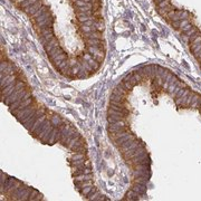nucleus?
<instances>
[{
	"label": "nucleus",
	"mask_w": 201,
	"mask_h": 201,
	"mask_svg": "<svg viewBox=\"0 0 201 201\" xmlns=\"http://www.w3.org/2000/svg\"><path fill=\"white\" fill-rule=\"evenodd\" d=\"M200 103H201V96L199 95V94L194 93V95L192 97V102H191V104H190V107H191V109H199Z\"/></svg>",
	"instance_id": "obj_15"
},
{
	"label": "nucleus",
	"mask_w": 201,
	"mask_h": 201,
	"mask_svg": "<svg viewBox=\"0 0 201 201\" xmlns=\"http://www.w3.org/2000/svg\"><path fill=\"white\" fill-rule=\"evenodd\" d=\"M177 86L180 87V88H188L187 85H186L183 82H181V81H178V82H177Z\"/></svg>",
	"instance_id": "obj_35"
},
{
	"label": "nucleus",
	"mask_w": 201,
	"mask_h": 201,
	"mask_svg": "<svg viewBox=\"0 0 201 201\" xmlns=\"http://www.w3.org/2000/svg\"><path fill=\"white\" fill-rule=\"evenodd\" d=\"M184 91H186L184 88H180V89H179V91H178V93H177V95H175V98H178V97H181V96L183 95V93H184Z\"/></svg>",
	"instance_id": "obj_36"
},
{
	"label": "nucleus",
	"mask_w": 201,
	"mask_h": 201,
	"mask_svg": "<svg viewBox=\"0 0 201 201\" xmlns=\"http://www.w3.org/2000/svg\"><path fill=\"white\" fill-rule=\"evenodd\" d=\"M171 4V0H163V1H161L160 4H158V8H164L167 6H169Z\"/></svg>",
	"instance_id": "obj_30"
},
{
	"label": "nucleus",
	"mask_w": 201,
	"mask_h": 201,
	"mask_svg": "<svg viewBox=\"0 0 201 201\" xmlns=\"http://www.w3.org/2000/svg\"><path fill=\"white\" fill-rule=\"evenodd\" d=\"M49 120H50V122H51V124H53L55 128H57V126H59L60 124L64 123V121L62 120V117H60L59 115H57V114H54Z\"/></svg>",
	"instance_id": "obj_17"
},
{
	"label": "nucleus",
	"mask_w": 201,
	"mask_h": 201,
	"mask_svg": "<svg viewBox=\"0 0 201 201\" xmlns=\"http://www.w3.org/2000/svg\"><path fill=\"white\" fill-rule=\"evenodd\" d=\"M50 16H53V15H51V12H50V11H48V12H46L45 15H43V16H39V17H37L36 19H34V23H40V21H43V20H45V19L49 18Z\"/></svg>",
	"instance_id": "obj_23"
},
{
	"label": "nucleus",
	"mask_w": 201,
	"mask_h": 201,
	"mask_svg": "<svg viewBox=\"0 0 201 201\" xmlns=\"http://www.w3.org/2000/svg\"><path fill=\"white\" fill-rule=\"evenodd\" d=\"M87 63H88V64L91 65L92 67H93V68L95 69L96 72H97V70L100 69V63H97V60L94 59V58H91V59L88 60Z\"/></svg>",
	"instance_id": "obj_24"
},
{
	"label": "nucleus",
	"mask_w": 201,
	"mask_h": 201,
	"mask_svg": "<svg viewBox=\"0 0 201 201\" xmlns=\"http://www.w3.org/2000/svg\"><path fill=\"white\" fill-rule=\"evenodd\" d=\"M38 110L37 109L36 106L35 105H29V106H27V107H25L23 110H21L20 112H19L18 114L16 115V119L18 120H21V119H23V117H26L27 115H29V114H34V113H36V111Z\"/></svg>",
	"instance_id": "obj_2"
},
{
	"label": "nucleus",
	"mask_w": 201,
	"mask_h": 201,
	"mask_svg": "<svg viewBox=\"0 0 201 201\" xmlns=\"http://www.w3.org/2000/svg\"><path fill=\"white\" fill-rule=\"evenodd\" d=\"M49 11V7L48 6H46V5H44L43 7H41L40 9L38 10L37 12H35V14L32 15V16H30V19H36L37 17H39V16H43V15H45L46 12H48Z\"/></svg>",
	"instance_id": "obj_16"
},
{
	"label": "nucleus",
	"mask_w": 201,
	"mask_h": 201,
	"mask_svg": "<svg viewBox=\"0 0 201 201\" xmlns=\"http://www.w3.org/2000/svg\"><path fill=\"white\" fill-rule=\"evenodd\" d=\"M43 6H44V4H43V0H38L36 4H34V5L29 6V7H27V8H25L23 11L25 12V14H27L28 16L30 17V16H32V15L35 14V12H37L38 10L40 9Z\"/></svg>",
	"instance_id": "obj_3"
},
{
	"label": "nucleus",
	"mask_w": 201,
	"mask_h": 201,
	"mask_svg": "<svg viewBox=\"0 0 201 201\" xmlns=\"http://www.w3.org/2000/svg\"><path fill=\"white\" fill-rule=\"evenodd\" d=\"M23 1H25V0H16L15 5H16V7H17V6H19V5H20V4H23Z\"/></svg>",
	"instance_id": "obj_38"
},
{
	"label": "nucleus",
	"mask_w": 201,
	"mask_h": 201,
	"mask_svg": "<svg viewBox=\"0 0 201 201\" xmlns=\"http://www.w3.org/2000/svg\"><path fill=\"white\" fill-rule=\"evenodd\" d=\"M54 37H55V35H54V32H53V34H48V35H44V36L39 37V39H40V41L43 43V45H46V44L49 40H51Z\"/></svg>",
	"instance_id": "obj_20"
},
{
	"label": "nucleus",
	"mask_w": 201,
	"mask_h": 201,
	"mask_svg": "<svg viewBox=\"0 0 201 201\" xmlns=\"http://www.w3.org/2000/svg\"><path fill=\"white\" fill-rule=\"evenodd\" d=\"M199 32V29H198L196 26H193V27H192L190 30H188V32L184 34V37H186L187 39H189V38H190L192 35H194V34H196V32Z\"/></svg>",
	"instance_id": "obj_26"
},
{
	"label": "nucleus",
	"mask_w": 201,
	"mask_h": 201,
	"mask_svg": "<svg viewBox=\"0 0 201 201\" xmlns=\"http://www.w3.org/2000/svg\"><path fill=\"white\" fill-rule=\"evenodd\" d=\"M113 94H117V95H123V96H126L128 97V93H130V91H128V89H125L123 86V83H122V81L116 85V86L113 88V92H112Z\"/></svg>",
	"instance_id": "obj_5"
},
{
	"label": "nucleus",
	"mask_w": 201,
	"mask_h": 201,
	"mask_svg": "<svg viewBox=\"0 0 201 201\" xmlns=\"http://www.w3.org/2000/svg\"><path fill=\"white\" fill-rule=\"evenodd\" d=\"M124 131H130V128H128V126L126 125L125 121H117V122H115V123H112L107 125V132L109 133L124 132Z\"/></svg>",
	"instance_id": "obj_1"
},
{
	"label": "nucleus",
	"mask_w": 201,
	"mask_h": 201,
	"mask_svg": "<svg viewBox=\"0 0 201 201\" xmlns=\"http://www.w3.org/2000/svg\"><path fill=\"white\" fill-rule=\"evenodd\" d=\"M46 120H47V115H46V114L41 115L40 117H39V119L37 120L36 122L34 123V125H32V128L29 130V132H30V133H34V132H35V131H36V130H37V128H39V126H40L41 124H43V123H44V122H45Z\"/></svg>",
	"instance_id": "obj_11"
},
{
	"label": "nucleus",
	"mask_w": 201,
	"mask_h": 201,
	"mask_svg": "<svg viewBox=\"0 0 201 201\" xmlns=\"http://www.w3.org/2000/svg\"><path fill=\"white\" fill-rule=\"evenodd\" d=\"M133 178H140V177H144V178H150V170H133Z\"/></svg>",
	"instance_id": "obj_10"
},
{
	"label": "nucleus",
	"mask_w": 201,
	"mask_h": 201,
	"mask_svg": "<svg viewBox=\"0 0 201 201\" xmlns=\"http://www.w3.org/2000/svg\"><path fill=\"white\" fill-rule=\"evenodd\" d=\"M66 58H67V54H66V53L64 51V53H62L60 55L57 56L55 59L51 62V64H53V66H56V65H58L59 63H62V62H63V60H65Z\"/></svg>",
	"instance_id": "obj_18"
},
{
	"label": "nucleus",
	"mask_w": 201,
	"mask_h": 201,
	"mask_svg": "<svg viewBox=\"0 0 201 201\" xmlns=\"http://www.w3.org/2000/svg\"><path fill=\"white\" fill-rule=\"evenodd\" d=\"M67 65H69V59H68V58H66V59H65V60H63L62 63H59V64L56 65V66H54V67H55L56 70H58V72H60V70H62V69H63V68H65V67H66Z\"/></svg>",
	"instance_id": "obj_21"
},
{
	"label": "nucleus",
	"mask_w": 201,
	"mask_h": 201,
	"mask_svg": "<svg viewBox=\"0 0 201 201\" xmlns=\"http://www.w3.org/2000/svg\"><path fill=\"white\" fill-rule=\"evenodd\" d=\"M10 1H12V2H14V4H15V2H16V0H10Z\"/></svg>",
	"instance_id": "obj_40"
},
{
	"label": "nucleus",
	"mask_w": 201,
	"mask_h": 201,
	"mask_svg": "<svg viewBox=\"0 0 201 201\" xmlns=\"http://www.w3.org/2000/svg\"><path fill=\"white\" fill-rule=\"evenodd\" d=\"M180 21L181 20H178V21H171V26L174 28V29H177V30H179V28H180Z\"/></svg>",
	"instance_id": "obj_33"
},
{
	"label": "nucleus",
	"mask_w": 201,
	"mask_h": 201,
	"mask_svg": "<svg viewBox=\"0 0 201 201\" xmlns=\"http://www.w3.org/2000/svg\"><path fill=\"white\" fill-rule=\"evenodd\" d=\"M126 98H128L126 96L117 95V94H113V93H112L111 98H110V102H113V103H120V104L126 105V103H128V100H126Z\"/></svg>",
	"instance_id": "obj_7"
},
{
	"label": "nucleus",
	"mask_w": 201,
	"mask_h": 201,
	"mask_svg": "<svg viewBox=\"0 0 201 201\" xmlns=\"http://www.w3.org/2000/svg\"><path fill=\"white\" fill-rule=\"evenodd\" d=\"M194 57H196V59L199 62V63H201V50L199 51V53H197L196 55H194Z\"/></svg>",
	"instance_id": "obj_37"
},
{
	"label": "nucleus",
	"mask_w": 201,
	"mask_h": 201,
	"mask_svg": "<svg viewBox=\"0 0 201 201\" xmlns=\"http://www.w3.org/2000/svg\"><path fill=\"white\" fill-rule=\"evenodd\" d=\"M62 53H64V49H63V48H62V46L59 45V46H57V47H55V48L51 50L50 53H48L47 56H48V58H49L50 62H53V60L55 59L58 55H60Z\"/></svg>",
	"instance_id": "obj_8"
},
{
	"label": "nucleus",
	"mask_w": 201,
	"mask_h": 201,
	"mask_svg": "<svg viewBox=\"0 0 201 201\" xmlns=\"http://www.w3.org/2000/svg\"><path fill=\"white\" fill-rule=\"evenodd\" d=\"M92 18H93V17H89V16H77L76 20L78 21V23H85V21L91 20Z\"/></svg>",
	"instance_id": "obj_28"
},
{
	"label": "nucleus",
	"mask_w": 201,
	"mask_h": 201,
	"mask_svg": "<svg viewBox=\"0 0 201 201\" xmlns=\"http://www.w3.org/2000/svg\"><path fill=\"white\" fill-rule=\"evenodd\" d=\"M174 9H177V8H175L173 5L170 4L169 6H167L164 8H158V14L160 15V16H162V17H165L167 14H169L170 11H172V10H174Z\"/></svg>",
	"instance_id": "obj_13"
},
{
	"label": "nucleus",
	"mask_w": 201,
	"mask_h": 201,
	"mask_svg": "<svg viewBox=\"0 0 201 201\" xmlns=\"http://www.w3.org/2000/svg\"><path fill=\"white\" fill-rule=\"evenodd\" d=\"M92 189H93V186H87V187L83 188L82 190H79V192H81V194H82L84 198H86V197L91 193Z\"/></svg>",
	"instance_id": "obj_22"
},
{
	"label": "nucleus",
	"mask_w": 201,
	"mask_h": 201,
	"mask_svg": "<svg viewBox=\"0 0 201 201\" xmlns=\"http://www.w3.org/2000/svg\"><path fill=\"white\" fill-rule=\"evenodd\" d=\"M194 95V92H191L189 95H188L187 100H186V103H184V106H187V107H190V104H191L192 102V97Z\"/></svg>",
	"instance_id": "obj_29"
},
{
	"label": "nucleus",
	"mask_w": 201,
	"mask_h": 201,
	"mask_svg": "<svg viewBox=\"0 0 201 201\" xmlns=\"http://www.w3.org/2000/svg\"><path fill=\"white\" fill-rule=\"evenodd\" d=\"M50 125H51V122H50V120L47 119V120H46V121H45V122H44V123L41 124L40 126H39V128H37V130H36V131H35V132L32 133V135H34V137H36V139H37V137H38V136H39V135H40L41 133L45 132L46 130H47V128H49Z\"/></svg>",
	"instance_id": "obj_4"
},
{
	"label": "nucleus",
	"mask_w": 201,
	"mask_h": 201,
	"mask_svg": "<svg viewBox=\"0 0 201 201\" xmlns=\"http://www.w3.org/2000/svg\"><path fill=\"white\" fill-rule=\"evenodd\" d=\"M83 158H86V153H74L73 152V156H70V161L79 160V159H83Z\"/></svg>",
	"instance_id": "obj_27"
},
{
	"label": "nucleus",
	"mask_w": 201,
	"mask_h": 201,
	"mask_svg": "<svg viewBox=\"0 0 201 201\" xmlns=\"http://www.w3.org/2000/svg\"><path fill=\"white\" fill-rule=\"evenodd\" d=\"M199 43H201V35L200 36L196 37L193 40L190 41V45H194V44H199Z\"/></svg>",
	"instance_id": "obj_34"
},
{
	"label": "nucleus",
	"mask_w": 201,
	"mask_h": 201,
	"mask_svg": "<svg viewBox=\"0 0 201 201\" xmlns=\"http://www.w3.org/2000/svg\"><path fill=\"white\" fill-rule=\"evenodd\" d=\"M122 83H123L124 88H125V89H128V91H130V92L132 91V88H133V87H134L130 82H123V81H122Z\"/></svg>",
	"instance_id": "obj_31"
},
{
	"label": "nucleus",
	"mask_w": 201,
	"mask_h": 201,
	"mask_svg": "<svg viewBox=\"0 0 201 201\" xmlns=\"http://www.w3.org/2000/svg\"><path fill=\"white\" fill-rule=\"evenodd\" d=\"M130 139H136V136L133 134V133H131V132H128V134H125L124 136H122V137H120V139H117V140H115V141H113L114 142V145L115 146H117L119 147L123 142H125V141H128V140H130Z\"/></svg>",
	"instance_id": "obj_9"
},
{
	"label": "nucleus",
	"mask_w": 201,
	"mask_h": 201,
	"mask_svg": "<svg viewBox=\"0 0 201 201\" xmlns=\"http://www.w3.org/2000/svg\"><path fill=\"white\" fill-rule=\"evenodd\" d=\"M38 0H25L23 4H20L19 6H17V8L20 10H23L25 8H27V7H29V6L34 5V4H36Z\"/></svg>",
	"instance_id": "obj_19"
},
{
	"label": "nucleus",
	"mask_w": 201,
	"mask_h": 201,
	"mask_svg": "<svg viewBox=\"0 0 201 201\" xmlns=\"http://www.w3.org/2000/svg\"><path fill=\"white\" fill-rule=\"evenodd\" d=\"M161 1H163V0H154V2H156V5H158V4H160Z\"/></svg>",
	"instance_id": "obj_39"
},
{
	"label": "nucleus",
	"mask_w": 201,
	"mask_h": 201,
	"mask_svg": "<svg viewBox=\"0 0 201 201\" xmlns=\"http://www.w3.org/2000/svg\"><path fill=\"white\" fill-rule=\"evenodd\" d=\"M126 117L128 116H124V115H107V123L112 124L117 121H125Z\"/></svg>",
	"instance_id": "obj_14"
},
{
	"label": "nucleus",
	"mask_w": 201,
	"mask_h": 201,
	"mask_svg": "<svg viewBox=\"0 0 201 201\" xmlns=\"http://www.w3.org/2000/svg\"><path fill=\"white\" fill-rule=\"evenodd\" d=\"M57 46H59V41H58V39H57L56 37H54L51 40H49L46 45H44V49H45L46 54L50 53V51L54 49L55 47H57Z\"/></svg>",
	"instance_id": "obj_6"
},
{
	"label": "nucleus",
	"mask_w": 201,
	"mask_h": 201,
	"mask_svg": "<svg viewBox=\"0 0 201 201\" xmlns=\"http://www.w3.org/2000/svg\"><path fill=\"white\" fill-rule=\"evenodd\" d=\"M192 27H193V25H192V23H188L187 26H184L183 28H181V29H180V32H182V34H186V32H187L188 30H190Z\"/></svg>",
	"instance_id": "obj_32"
},
{
	"label": "nucleus",
	"mask_w": 201,
	"mask_h": 201,
	"mask_svg": "<svg viewBox=\"0 0 201 201\" xmlns=\"http://www.w3.org/2000/svg\"><path fill=\"white\" fill-rule=\"evenodd\" d=\"M132 190H134L135 192L140 193V194H144L146 192V186L145 184H140V183H133L132 187H131Z\"/></svg>",
	"instance_id": "obj_12"
},
{
	"label": "nucleus",
	"mask_w": 201,
	"mask_h": 201,
	"mask_svg": "<svg viewBox=\"0 0 201 201\" xmlns=\"http://www.w3.org/2000/svg\"><path fill=\"white\" fill-rule=\"evenodd\" d=\"M190 50H191V53L193 54V56H194L197 53H199V51L201 50V43H199V44H194V45H191Z\"/></svg>",
	"instance_id": "obj_25"
}]
</instances>
